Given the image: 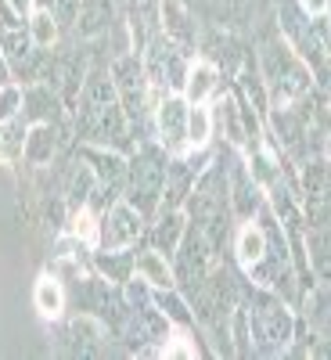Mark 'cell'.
<instances>
[{
	"label": "cell",
	"mask_w": 331,
	"mask_h": 360,
	"mask_svg": "<svg viewBox=\"0 0 331 360\" xmlns=\"http://www.w3.org/2000/svg\"><path fill=\"white\" fill-rule=\"evenodd\" d=\"M216 86V69L209 65V62H198L191 72H188V101L191 105H198V101H205V94Z\"/></svg>",
	"instance_id": "1"
},
{
	"label": "cell",
	"mask_w": 331,
	"mask_h": 360,
	"mask_svg": "<svg viewBox=\"0 0 331 360\" xmlns=\"http://www.w3.org/2000/svg\"><path fill=\"white\" fill-rule=\"evenodd\" d=\"M37 8H40V11H47V8H51V0H37Z\"/></svg>",
	"instance_id": "9"
},
{
	"label": "cell",
	"mask_w": 331,
	"mask_h": 360,
	"mask_svg": "<svg viewBox=\"0 0 331 360\" xmlns=\"http://www.w3.org/2000/svg\"><path fill=\"white\" fill-rule=\"evenodd\" d=\"M238 252H242L245 263H259L263 259V231L259 227H245L242 242H238Z\"/></svg>",
	"instance_id": "4"
},
{
	"label": "cell",
	"mask_w": 331,
	"mask_h": 360,
	"mask_svg": "<svg viewBox=\"0 0 331 360\" xmlns=\"http://www.w3.org/2000/svg\"><path fill=\"white\" fill-rule=\"evenodd\" d=\"M137 270L152 281V285H169V270H166V263L155 256V252H148V256H141L137 259Z\"/></svg>",
	"instance_id": "5"
},
{
	"label": "cell",
	"mask_w": 331,
	"mask_h": 360,
	"mask_svg": "<svg viewBox=\"0 0 331 360\" xmlns=\"http://www.w3.org/2000/svg\"><path fill=\"white\" fill-rule=\"evenodd\" d=\"M33 40H37L40 47H47V44L54 40V22H51L47 11H37V18H33Z\"/></svg>",
	"instance_id": "6"
},
{
	"label": "cell",
	"mask_w": 331,
	"mask_h": 360,
	"mask_svg": "<svg viewBox=\"0 0 331 360\" xmlns=\"http://www.w3.org/2000/svg\"><path fill=\"white\" fill-rule=\"evenodd\" d=\"M188 134H191V144H205V134H209V112L195 108L191 119H188Z\"/></svg>",
	"instance_id": "7"
},
{
	"label": "cell",
	"mask_w": 331,
	"mask_h": 360,
	"mask_svg": "<svg viewBox=\"0 0 331 360\" xmlns=\"http://www.w3.org/2000/svg\"><path fill=\"white\" fill-rule=\"evenodd\" d=\"M306 4H310V11H320V8L327 4V0H306Z\"/></svg>",
	"instance_id": "8"
},
{
	"label": "cell",
	"mask_w": 331,
	"mask_h": 360,
	"mask_svg": "<svg viewBox=\"0 0 331 360\" xmlns=\"http://www.w3.org/2000/svg\"><path fill=\"white\" fill-rule=\"evenodd\" d=\"M134 234H137L134 213H130V209H115V213H112V227H105V242L108 245H126Z\"/></svg>",
	"instance_id": "2"
},
{
	"label": "cell",
	"mask_w": 331,
	"mask_h": 360,
	"mask_svg": "<svg viewBox=\"0 0 331 360\" xmlns=\"http://www.w3.org/2000/svg\"><path fill=\"white\" fill-rule=\"evenodd\" d=\"M62 303H65V295H62V288H58V281L54 278H40V285H37V307H40V314L44 317H58V314H62Z\"/></svg>",
	"instance_id": "3"
}]
</instances>
